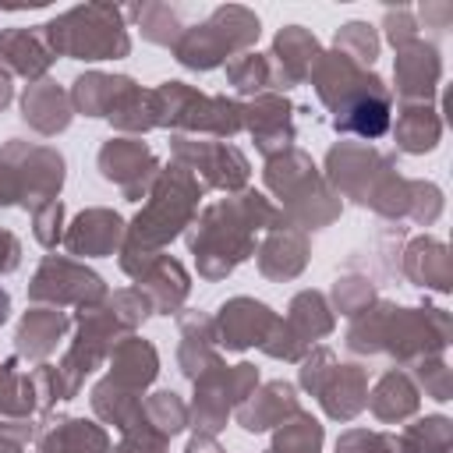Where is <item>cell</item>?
Here are the masks:
<instances>
[{"instance_id":"681fc988","label":"cell","mask_w":453,"mask_h":453,"mask_svg":"<svg viewBox=\"0 0 453 453\" xmlns=\"http://www.w3.org/2000/svg\"><path fill=\"white\" fill-rule=\"evenodd\" d=\"M7 311H11V297H7L4 290H0V322L7 319Z\"/></svg>"},{"instance_id":"d6a6232c","label":"cell","mask_w":453,"mask_h":453,"mask_svg":"<svg viewBox=\"0 0 453 453\" xmlns=\"http://www.w3.org/2000/svg\"><path fill=\"white\" fill-rule=\"evenodd\" d=\"M180 336H184V343H180V365H184V375L195 379V375H202L216 361V354L209 350V343L216 340V329H212L209 319L188 315V319H180Z\"/></svg>"},{"instance_id":"44dd1931","label":"cell","mask_w":453,"mask_h":453,"mask_svg":"<svg viewBox=\"0 0 453 453\" xmlns=\"http://www.w3.org/2000/svg\"><path fill=\"white\" fill-rule=\"evenodd\" d=\"M308 262V241L301 230L280 223L273 226V234L265 237L262 251H258V269L269 276V280H290L304 269Z\"/></svg>"},{"instance_id":"74e56055","label":"cell","mask_w":453,"mask_h":453,"mask_svg":"<svg viewBox=\"0 0 453 453\" xmlns=\"http://www.w3.org/2000/svg\"><path fill=\"white\" fill-rule=\"evenodd\" d=\"M336 53H343L357 67H368L379 57V35H375V28L368 21H347L336 32Z\"/></svg>"},{"instance_id":"603a6c76","label":"cell","mask_w":453,"mask_h":453,"mask_svg":"<svg viewBox=\"0 0 453 453\" xmlns=\"http://www.w3.org/2000/svg\"><path fill=\"white\" fill-rule=\"evenodd\" d=\"M156 368H159V361H156L152 343H145L138 336H127L124 343L113 347V365H110V375L106 379L113 386H120V389H127V393L138 396L156 379Z\"/></svg>"},{"instance_id":"52a82bcc","label":"cell","mask_w":453,"mask_h":453,"mask_svg":"<svg viewBox=\"0 0 453 453\" xmlns=\"http://www.w3.org/2000/svg\"><path fill=\"white\" fill-rule=\"evenodd\" d=\"M255 386H258V372H255L251 365H234V368H226V365L216 357L202 375H195V407H191L195 428H198L202 435L219 432V428L226 425L230 407H241V403L251 396Z\"/></svg>"},{"instance_id":"836d02e7","label":"cell","mask_w":453,"mask_h":453,"mask_svg":"<svg viewBox=\"0 0 453 453\" xmlns=\"http://www.w3.org/2000/svg\"><path fill=\"white\" fill-rule=\"evenodd\" d=\"M453 446V425L449 418H421L414 421L403 435H400V446L396 453H449Z\"/></svg>"},{"instance_id":"60d3db41","label":"cell","mask_w":453,"mask_h":453,"mask_svg":"<svg viewBox=\"0 0 453 453\" xmlns=\"http://www.w3.org/2000/svg\"><path fill=\"white\" fill-rule=\"evenodd\" d=\"M333 297H336V308H340L343 315H361L365 308H372L375 290H372L368 280H354V276H347V280H336Z\"/></svg>"},{"instance_id":"d4e9b609","label":"cell","mask_w":453,"mask_h":453,"mask_svg":"<svg viewBox=\"0 0 453 453\" xmlns=\"http://www.w3.org/2000/svg\"><path fill=\"white\" fill-rule=\"evenodd\" d=\"M134 81L131 78H124V74H99V71H92V74H81L78 81H74V88H71V103H74V110H81L85 117H110V110L117 106V99L131 88Z\"/></svg>"},{"instance_id":"4316f807","label":"cell","mask_w":453,"mask_h":453,"mask_svg":"<svg viewBox=\"0 0 453 453\" xmlns=\"http://www.w3.org/2000/svg\"><path fill=\"white\" fill-rule=\"evenodd\" d=\"M64 329H67V315L60 308H32V311H25L14 340L25 357H46L57 347V340L64 336Z\"/></svg>"},{"instance_id":"d590c367","label":"cell","mask_w":453,"mask_h":453,"mask_svg":"<svg viewBox=\"0 0 453 453\" xmlns=\"http://www.w3.org/2000/svg\"><path fill=\"white\" fill-rule=\"evenodd\" d=\"M226 78L237 92L244 96H262L265 88H273V67H269V57L262 53H237L230 64H226Z\"/></svg>"},{"instance_id":"f546056e","label":"cell","mask_w":453,"mask_h":453,"mask_svg":"<svg viewBox=\"0 0 453 453\" xmlns=\"http://www.w3.org/2000/svg\"><path fill=\"white\" fill-rule=\"evenodd\" d=\"M372 414L382 421H403L418 411V386L403 372H386L372 393Z\"/></svg>"},{"instance_id":"7a4b0ae2","label":"cell","mask_w":453,"mask_h":453,"mask_svg":"<svg viewBox=\"0 0 453 453\" xmlns=\"http://www.w3.org/2000/svg\"><path fill=\"white\" fill-rule=\"evenodd\" d=\"M198 198H202V184L191 177V170H184L180 163L163 170L152 180L149 205L134 216L131 230H127L124 258H134V255L149 258V255H156V248L173 241L180 234V226H188Z\"/></svg>"},{"instance_id":"2e32d148","label":"cell","mask_w":453,"mask_h":453,"mask_svg":"<svg viewBox=\"0 0 453 453\" xmlns=\"http://www.w3.org/2000/svg\"><path fill=\"white\" fill-rule=\"evenodd\" d=\"M244 127L255 134V145L273 159L290 149L294 142V117L290 103L280 96H258L251 106H244Z\"/></svg>"},{"instance_id":"f6af8a7d","label":"cell","mask_w":453,"mask_h":453,"mask_svg":"<svg viewBox=\"0 0 453 453\" xmlns=\"http://www.w3.org/2000/svg\"><path fill=\"white\" fill-rule=\"evenodd\" d=\"M60 216H64V205H60L57 198L35 209V237H39L46 248H53V244L60 241Z\"/></svg>"},{"instance_id":"f1b7e54d","label":"cell","mask_w":453,"mask_h":453,"mask_svg":"<svg viewBox=\"0 0 453 453\" xmlns=\"http://www.w3.org/2000/svg\"><path fill=\"white\" fill-rule=\"evenodd\" d=\"M442 120L428 103H403L396 113V145L403 152H428L439 145Z\"/></svg>"},{"instance_id":"d6986e66","label":"cell","mask_w":453,"mask_h":453,"mask_svg":"<svg viewBox=\"0 0 453 453\" xmlns=\"http://www.w3.org/2000/svg\"><path fill=\"white\" fill-rule=\"evenodd\" d=\"M0 64H7V71H14V74H25V78H39L42 81L46 67L53 64V50L46 42L42 25L0 32Z\"/></svg>"},{"instance_id":"4dcf8cb0","label":"cell","mask_w":453,"mask_h":453,"mask_svg":"<svg viewBox=\"0 0 453 453\" xmlns=\"http://www.w3.org/2000/svg\"><path fill=\"white\" fill-rule=\"evenodd\" d=\"M106 449H110L106 432L96 428L92 421H81V418L60 421L42 439V453H106Z\"/></svg>"},{"instance_id":"7bdbcfd3","label":"cell","mask_w":453,"mask_h":453,"mask_svg":"<svg viewBox=\"0 0 453 453\" xmlns=\"http://www.w3.org/2000/svg\"><path fill=\"white\" fill-rule=\"evenodd\" d=\"M336 453H396V439L379 435V432L354 428V432H343V435H340Z\"/></svg>"},{"instance_id":"277c9868","label":"cell","mask_w":453,"mask_h":453,"mask_svg":"<svg viewBox=\"0 0 453 453\" xmlns=\"http://www.w3.org/2000/svg\"><path fill=\"white\" fill-rule=\"evenodd\" d=\"M265 184L283 198L287 205V216L297 223V226H326L329 219L340 216V202L336 195L326 188V180L315 173L311 159L297 149H287L280 156L269 159V170H265Z\"/></svg>"},{"instance_id":"83f0119b","label":"cell","mask_w":453,"mask_h":453,"mask_svg":"<svg viewBox=\"0 0 453 453\" xmlns=\"http://www.w3.org/2000/svg\"><path fill=\"white\" fill-rule=\"evenodd\" d=\"M403 273L418 283V287H432V290H449V251L442 241H414L403 255Z\"/></svg>"},{"instance_id":"ee69618b","label":"cell","mask_w":453,"mask_h":453,"mask_svg":"<svg viewBox=\"0 0 453 453\" xmlns=\"http://www.w3.org/2000/svg\"><path fill=\"white\" fill-rule=\"evenodd\" d=\"M163 449H166V435L156 432L145 418L134 428H127L124 432V442L117 446V453H163Z\"/></svg>"},{"instance_id":"9c48e42d","label":"cell","mask_w":453,"mask_h":453,"mask_svg":"<svg viewBox=\"0 0 453 453\" xmlns=\"http://www.w3.org/2000/svg\"><path fill=\"white\" fill-rule=\"evenodd\" d=\"M0 159L11 166L18 191H21V205L39 209L46 202L57 198L60 184H64V159L60 152L46 149V145H28V142H11Z\"/></svg>"},{"instance_id":"bcb514c9","label":"cell","mask_w":453,"mask_h":453,"mask_svg":"<svg viewBox=\"0 0 453 453\" xmlns=\"http://www.w3.org/2000/svg\"><path fill=\"white\" fill-rule=\"evenodd\" d=\"M386 35L389 42L400 50L407 42L418 39V21H414V11H386Z\"/></svg>"},{"instance_id":"8992f818","label":"cell","mask_w":453,"mask_h":453,"mask_svg":"<svg viewBox=\"0 0 453 453\" xmlns=\"http://www.w3.org/2000/svg\"><path fill=\"white\" fill-rule=\"evenodd\" d=\"M156 106H159V124H173V127L212 131V134H237L244 127V106L223 96H202L184 81H163L156 88Z\"/></svg>"},{"instance_id":"7dc6e473","label":"cell","mask_w":453,"mask_h":453,"mask_svg":"<svg viewBox=\"0 0 453 453\" xmlns=\"http://www.w3.org/2000/svg\"><path fill=\"white\" fill-rule=\"evenodd\" d=\"M18 262H21V244H18V237H14L11 230H0V273L18 269Z\"/></svg>"},{"instance_id":"e0dca14e","label":"cell","mask_w":453,"mask_h":453,"mask_svg":"<svg viewBox=\"0 0 453 453\" xmlns=\"http://www.w3.org/2000/svg\"><path fill=\"white\" fill-rule=\"evenodd\" d=\"M131 276L138 280V290L149 297V304L156 311H163V315L177 311L180 301L188 297V273L173 258H166V255L142 258V265H134Z\"/></svg>"},{"instance_id":"484cf974","label":"cell","mask_w":453,"mask_h":453,"mask_svg":"<svg viewBox=\"0 0 453 453\" xmlns=\"http://www.w3.org/2000/svg\"><path fill=\"white\" fill-rule=\"evenodd\" d=\"M336 131H354L361 138H379L389 131V92H368L357 96L354 103H347L336 117H333Z\"/></svg>"},{"instance_id":"9a60e30c","label":"cell","mask_w":453,"mask_h":453,"mask_svg":"<svg viewBox=\"0 0 453 453\" xmlns=\"http://www.w3.org/2000/svg\"><path fill=\"white\" fill-rule=\"evenodd\" d=\"M319 42L311 32H304L301 25H287L269 53V67H273V88H290L301 78H308L311 64L319 60Z\"/></svg>"},{"instance_id":"b9f144b4","label":"cell","mask_w":453,"mask_h":453,"mask_svg":"<svg viewBox=\"0 0 453 453\" xmlns=\"http://www.w3.org/2000/svg\"><path fill=\"white\" fill-rule=\"evenodd\" d=\"M414 375H418V382L425 386L428 396H435V400H449V393H453V379H449V368H446L439 357L414 361Z\"/></svg>"},{"instance_id":"5b68a950","label":"cell","mask_w":453,"mask_h":453,"mask_svg":"<svg viewBox=\"0 0 453 453\" xmlns=\"http://www.w3.org/2000/svg\"><path fill=\"white\" fill-rule=\"evenodd\" d=\"M258 39V18L248 7H216L202 25H191L180 32L173 57L184 67L209 71L219 67L234 53H248V46Z\"/></svg>"},{"instance_id":"7c38bea8","label":"cell","mask_w":453,"mask_h":453,"mask_svg":"<svg viewBox=\"0 0 453 453\" xmlns=\"http://www.w3.org/2000/svg\"><path fill=\"white\" fill-rule=\"evenodd\" d=\"M99 170H103L106 180L120 184L127 191V198H142L149 191V184L159 177L156 156L142 142H134V138L106 142L99 149Z\"/></svg>"},{"instance_id":"8fae6325","label":"cell","mask_w":453,"mask_h":453,"mask_svg":"<svg viewBox=\"0 0 453 453\" xmlns=\"http://www.w3.org/2000/svg\"><path fill=\"white\" fill-rule=\"evenodd\" d=\"M173 152L180 159L184 170H191V177L212 184V188H241L248 180V159L223 142H195V138H173Z\"/></svg>"},{"instance_id":"ffe728a7","label":"cell","mask_w":453,"mask_h":453,"mask_svg":"<svg viewBox=\"0 0 453 453\" xmlns=\"http://www.w3.org/2000/svg\"><path fill=\"white\" fill-rule=\"evenodd\" d=\"M124 237V223L110 209H88L81 212L67 230V251L71 255H110Z\"/></svg>"},{"instance_id":"4fadbf2b","label":"cell","mask_w":453,"mask_h":453,"mask_svg":"<svg viewBox=\"0 0 453 453\" xmlns=\"http://www.w3.org/2000/svg\"><path fill=\"white\" fill-rule=\"evenodd\" d=\"M442 60L439 50L425 39H414L396 50V92L403 103H428L439 88Z\"/></svg>"},{"instance_id":"3957f363","label":"cell","mask_w":453,"mask_h":453,"mask_svg":"<svg viewBox=\"0 0 453 453\" xmlns=\"http://www.w3.org/2000/svg\"><path fill=\"white\" fill-rule=\"evenodd\" d=\"M42 32H46L53 57L64 53L74 60H117V57H127V50H131V39L124 28V11L110 7V4L71 7L67 14L42 25Z\"/></svg>"},{"instance_id":"8d00e7d4","label":"cell","mask_w":453,"mask_h":453,"mask_svg":"<svg viewBox=\"0 0 453 453\" xmlns=\"http://www.w3.org/2000/svg\"><path fill=\"white\" fill-rule=\"evenodd\" d=\"M319 446H322V425L297 411L290 421H283V432L276 435L269 453H319Z\"/></svg>"},{"instance_id":"5bb4252c","label":"cell","mask_w":453,"mask_h":453,"mask_svg":"<svg viewBox=\"0 0 453 453\" xmlns=\"http://www.w3.org/2000/svg\"><path fill=\"white\" fill-rule=\"evenodd\" d=\"M273 322H276V315L265 304H258L251 297H234V301H226L219 308V319H216L212 329H216V340L226 350H244L251 343L262 347V340L269 336Z\"/></svg>"},{"instance_id":"ba28073f","label":"cell","mask_w":453,"mask_h":453,"mask_svg":"<svg viewBox=\"0 0 453 453\" xmlns=\"http://www.w3.org/2000/svg\"><path fill=\"white\" fill-rule=\"evenodd\" d=\"M449 343V315L442 308H389L382 350L400 361H425L439 357Z\"/></svg>"},{"instance_id":"cb8c5ba5","label":"cell","mask_w":453,"mask_h":453,"mask_svg":"<svg viewBox=\"0 0 453 453\" xmlns=\"http://www.w3.org/2000/svg\"><path fill=\"white\" fill-rule=\"evenodd\" d=\"M21 110H25V120L39 131V134H57L71 124V99L67 92L57 85V81H35L28 85L25 99H21Z\"/></svg>"},{"instance_id":"7402d4cb","label":"cell","mask_w":453,"mask_h":453,"mask_svg":"<svg viewBox=\"0 0 453 453\" xmlns=\"http://www.w3.org/2000/svg\"><path fill=\"white\" fill-rule=\"evenodd\" d=\"M297 414V396L294 386L287 382H269L262 393H251L241 407H237V421L248 432H265L273 425H283Z\"/></svg>"},{"instance_id":"30bf717a","label":"cell","mask_w":453,"mask_h":453,"mask_svg":"<svg viewBox=\"0 0 453 453\" xmlns=\"http://www.w3.org/2000/svg\"><path fill=\"white\" fill-rule=\"evenodd\" d=\"M28 294H32L35 301H50V304H67V301H71V304L92 308V304H99V301L106 297V287H103V280H99L96 273H88L85 265H78V262H71V258L50 255V258L39 265V273H35Z\"/></svg>"},{"instance_id":"ab89813d","label":"cell","mask_w":453,"mask_h":453,"mask_svg":"<svg viewBox=\"0 0 453 453\" xmlns=\"http://www.w3.org/2000/svg\"><path fill=\"white\" fill-rule=\"evenodd\" d=\"M32 379L14 375V361L0 365V411L7 414H28L32 411Z\"/></svg>"},{"instance_id":"6da1fadb","label":"cell","mask_w":453,"mask_h":453,"mask_svg":"<svg viewBox=\"0 0 453 453\" xmlns=\"http://www.w3.org/2000/svg\"><path fill=\"white\" fill-rule=\"evenodd\" d=\"M283 212L273 209L262 195L244 191L230 202L209 205L205 216L195 223L188 244L198 258V273L205 280L226 276L237 262H244L255 248V230L262 226H280Z\"/></svg>"},{"instance_id":"ac0fdd59","label":"cell","mask_w":453,"mask_h":453,"mask_svg":"<svg viewBox=\"0 0 453 453\" xmlns=\"http://www.w3.org/2000/svg\"><path fill=\"white\" fill-rule=\"evenodd\" d=\"M315 396L322 400L326 414L336 421H350L368 403V379L357 365H333L319 382Z\"/></svg>"},{"instance_id":"1f68e13d","label":"cell","mask_w":453,"mask_h":453,"mask_svg":"<svg viewBox=\"0 0 453 453\" xmlns=\"http://www.w3.org/2000/svg\"><path fill=\"white\" fill-rule=\"evenodd\" d=\"M287 329L301 340V343H311L319 336H326L333 329V315L326 308V297L315 294V290H304L294 297L290 304V315H287Z\"/></svg>"},{"instance_id":"c3c4849f","label":"cell","mask_w":453,"mask_h":453,"mask_svg":"<svg viewBox=\"0 0 453 453\" xmlns=\"http://www.w3.org/2000/svg\"><path fill=\"white\" fill-rule=\"evenodd\" d=\"M11 96H14V88H11V78H7L4 71H0V110H4L7 103H11Z\"/></svg>"},{"instance_id":"e575fe53","label":"cell","mask_w":453,"mask_h":453,"mask_svg":"<svg viewBox=\"0 0 453 453\" xmlns=\"http://www.w3.org/2000/svg\"><path fill=\"white\" fill-rule=\"evenodd\" d=\"M124 14H127V18H138L142 35H145L149 42H159V46H177V39H180V32H184L177 11L166 7V4H142V7H131V11H124Z\"/></svg>"},{"instance_id":"f35d334b","label":"cell","mask_w":453,"mask_h":453,"mask_svg":"<svg viewBox=\"0 0 453 453\" xmlns=\"http://www.w3.org/2000/svg\"><path fill=\"white\" fill-rule=\"evenodd\" d=\"M142 418L163 432V435H173L188 425V407L177 400V393H156L149 403H142Z\"/></svg>"}]
</instances>
